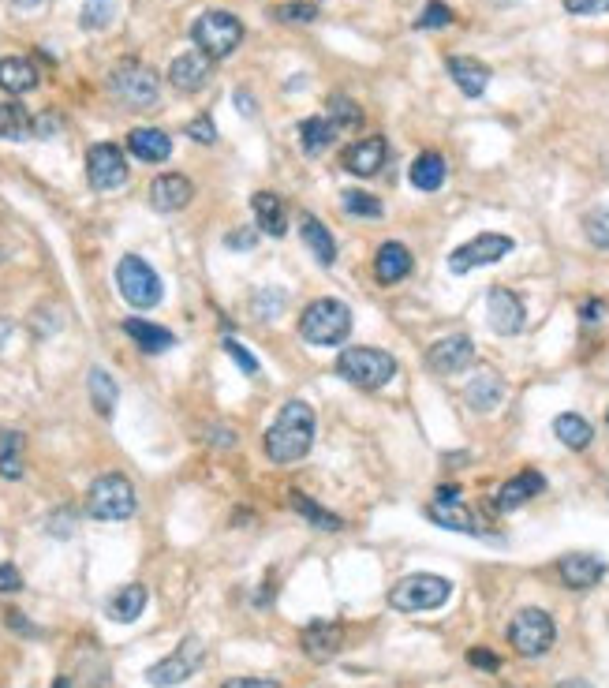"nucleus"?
I'll list each match as a JSON object with an SVG mask.
<instances>
[{"label":"nucleus","instance_id":"obj_1","mask_svg":"<svg viewBox=\"0 0 609 688\" xmlns=\"http://www.w3.org/2000/svg\"><path fill=\"white\" fill-rule=\"evenodd\" d=\"M314 408L307 401H288L266 430V457L273 464H296L314 445Z\"/></svg>","mask_w":609,"mask_h":688},{"label":"nucleus","instance_id":"obj_2","mask_svg":"<svg viewBox=\"0 0 609 688\" xmlns=\"http://www.w3.org/2000/svg\"><path fill=\"white\" fill-rule=\"evenodd\" d=\"M352 326V307L344 300H333V296L307 303V311L299 315V337L307 344H318V348H340L348 341Z\"/></svg>","mask_w":609,"mask_h":688},{"label":"nucleus","instance_id":"obj_3","mask_svg":"<svg viewBox=\"0 0 609 688\" xmlns=\"http://www.w3.org/2000/svg\"><path fill=\"white\" fill-rule=\"evenodd\" d=\"M139 509V498H135V487H131L128 475L120 472H109V475H98L90 490H86V513L94 520H131Z\"/></svg>","mask_w":609,"mask_h":688},{"label":"nucleus","instance_id":"obj_4","mask_svg":"<svg viewBox=\"0 0 609 688\" xmlns=\"http://www.w3.org/2000/svg\"><path fill=\"white\" fill-rule=\"evenodd\" d=\"M337 374L359 389H382L397 374V359L385 348H340Z\"/></svg>","mask_w":609,"mask_h":688},{"label":"nucleus","instance_id":"obj_5","mask_svg":"<svg viewBox=\"0 0 609 688\" xmlns=\"http://www.w3.org/2000/svg\"><path fill=\"white\" fill-rule=\"evenodd\" d=\"M453 595V584L445 576H434V573H411L404 580L393 584L389 591V606L397 614H423V610H438L445 606Z\"/></svg>","mask_w":609,"mask_h":688},{"label":"nucleus","instance_id":"obj_6","mask_svg":"<svg viewBox=\"0 0 609 688\" xmlns=\"http://www.w3.org/2000/svg\"><path fill=\"white\" fill-rule=\"evenodd\" d=\"M191 42H195V49H202L206 57L225 60V57H232V53L240 49L243 23L232 12H221V8L202 12L199 19L191 23Z\"/></svg>","mask_w":609,"mask_h":688},{"label":"nucleus","instance_id":"obj_7","mask_svg":"<svg viewBox=\"0 0 609 688\" xmlns=\"http://www.w3.org/2000/svg\"><path fill=\"white\" fill-rule=\"evenodd\" d=\"M509 644L516 655L524 659H542L553 644H557V625L553 617L539 606H524L520 614L509 621Z\"/></svg>","mask_w":609,"mask_h":688},{"label":"nucleus","instance_id":"obj_8","mask_svg":"<svg viewBox=\"0 0 609 688\" xmlns=\"http://www.w3.org/2000/svg\"><path fill=\"white\" fill-rule=\"evenodd\" d=\"M116 288H120V296H124L131 307H139V311L157 307L161 296H165L161 277H157L154 266L139 255H124L116 262Z\"/></svg>","mask_w":609,"mask_h":688},{"label":"nucleus","instance_id":"obj_9","mask_svg":"<svg viewBox=\"0 0 609 688\" xmlns=\"http://www.w3.org/2000/svg\"><path fill=\"white\" fill-rule=\"evenodd\" d=\"M113 94L128 109H154L157 105V94H161V83H157V72L146 68L139 60H124L113 68Z\"/></svg>","mask_w":609,"mask_h":688},{"label":"nucleus","instance_id":"obj_10","mask_svg":"<svg viewBox=\"0 0 609 688\" xmlns=\"http://www.w3.org/2000/svg\"><path fill=\"white\" fill-rule=\"evenodd\" d=\"M202 659H206V647H202L199 636H184V640H180V647L172 651L169 659L154 662V666L146 670V681H150L154 688L184 685L191 674H199Z\"/></svg>","mask_w":609,"mask_h":688},{"label":"nucleus","instance_id":"obj_11","mask_svg":"<svg viewBox=\"0 0 609 688\" xmlns=\"http://www.w3.org/2000/svg\"><path fill=\"white\" fill-rule=\"evenodd\" d=\"M512 247H516V240L505 236V232H479L475 240L460 244L453 255H449V270L471 273V270H482V266H494V262H501L505 255H512Z\"/></svg>","mask_w":609,"mask_h":688},{"label":"nucleus","instance_id":"obj_12","mask_svg":"<svg viewBox=\"0 0 609 688\" xmlns=\"http://www.w3.org/2000/svg\"><path fill=\"white\" fill-rule=\"evenodd\" d=\"M86 180L94 191H116L128 184V158L113 143H94L86 150Z\"/></svg>","mask_w":609,"mask_h":688},{"label":"nucleus","instance_id":"obj_13","mask_svg":"<svg viewBox=\"0 0 609 688\" xmlns=\"http://www.w3.org/2000/svg\"><path fill=\"white\" fill-rule=\"evenodd\" d=\"M475 363V341L468 333H453V337H441L426 348V367L441 378H453V374L468 371Z\"/></svg>","mask_w":609,"mask_h":688},{"label":"nucleus","instance_id":"obj_14","mask_svg":"<svg viewBox=\"0 0 609 688\" xmlns=\"http://www.w3.org/2000/svg\"><path fill=\"white\" fill-rule=\"evenodd\" d=\"M486 322L497 337H516L527 326V307L512 288H490L486 296Z\"/></svg>","mask_w":609,"mask_h":688},{"label":"nucleus","instance_id":"obj_15","mask_svg":"<svg viewBox=\"0 0 609 688\" xmlns=\"http://www.w3.org/2000/svg\"><path fill=\"white\" fill-rule=\"evenodd\" d=\"M213 79V57H206L202 49H187L169 64V83L180 94H199L202 86Z\"/></svg>","mask_w":609,"mask_h":688},{"label":"nucleus","instance_id":"obj_16","mask_svg":"<svg viewBox=\"0 0 609 688\" xmlns=\"http://www.w3.org/2000/svg\"><path fill=\"white\" fill-rule=\"evenodd\" d=\"M389 158V146H385L382 135H370L363 143H352L344 154H340V169L352 172V176H378Z\"/></svg>","mask_w":609,"mask_h":688},{"label":"nucleus","instance_id":"obj_17","mask_svg":"<svg viewBox=\"0 0 609 688\" xmlns=\"http://www.w3.org/2000/svg\"><path fill=\"white\" fill-rule=\"evenodd\" d=\"M191 195H195V184L187 176H180V172H161L154 184H150V206H154L157 214L184 210L187 202H191Z\"/></svg>","mask_w":609,"mask_h":688},{"label":"nucleus","instance_id":"obj_18","mask_svg":"<svg viewBox=\"0 0 609 688\" xmlns=\"http://www.w3.org/2000/svg\"><path fill=\"white\" fill-rule=\"evenodd\" d=\"M542 490H546V475H542V472H520V475H512L509 483H501V487H497L494 509H497V513H512V509L527 505L531 498H539Z\"/></svg>","mask_w":609,"mask_h":688},{"label":"nucleus","instance_id":"obj_19","mask_svg":"<svg viewBox=\"0 0 609 688\" xmlns=\"http://www.w3.org/2000/svg\"><path fill=\"white\" fill-rule=\"evenodd\" d=\"M557 573L565 580V588L587 591L606 576V561L595 558V554H565V558L557 561Z\"/></svg>","mask_w":609,"mask_h":688},{"label":"nucleus","instance_id":"obj_20","mask_svg":"<svg viewBox=\"0 0 609 688\" xmlns=\"http://www.w3.org/2000/svg\"><path fill=\"white\" fill-rule=\"evenodd\" d=\"M299 644L307 651V659L329 662L340 651V644H344V629H340L337 621H311L303 629V636H299Z\"/></svg>","mask_w":609,"mask_h":688},{"label":"nucleus","instance_id":"obj_21","mask_svg":"<svg viewBox=\"0 0 609 688\" xmlns=\"http://www.w3.org/2000/svg\"><path fill=\"white\" fill-rule=\"evenodd\" d=\"M464 401L471 412H494L497 404L505 401V378L497 371H479L464 389Z\"/></svg>","mask_w":609,"mask_h":688},{"label":"nucleus","instance_id":"obj_22","mask_svg":"<svg viewBox=\"0 0 609 688\" xmlns=\"http://www.w3.org/2000/svg\"><path fill=\"white\" fill-rule=\"evenodd\" d=\"M411 266H415V258H411V251L404 244H397V240H389V244L378 247V255H374V277L382 281V285H397V281H404L411 273Z\"/></svg>","mask_w":609,"mask_h":688},{"label":"nucleus","instance_id":"obj_23","mask_svg":"<svg viewBox=\"0 0 609 688\" xmlns=\"http://www.w3.org/2000/svg\"><path fill=\"white\" fill-rule=\"evenodd\" d=\"M251 210H255L258 232H266V236H284L288 232V210H284V199L277 191H255Z\"/></svg>","mask_w":609,"mask_h":688},{"label":"nucleus","instance_id":"obj_24","mask_svg":"<svg viewBox=\"0 0 609 688\" xmlns=\"http://www.w3.org/2000/svg\"><path fill=\"white\" fill-rule=\"evenodd\" d=\"M449 75H453V83L460 86V94H468V98H482L486 94V86H490V68L482 64V60L475 57H449Z\"/></svg>","mask_w":609,"mask_h":688},{"label":"nucleus","instance_id":"obj_25","mask_svg":"<svg viewBox=\"0 0 609 688\" xmlns=\"http://www.w3.org/2000/svg\"><path fill=\"white\" fill-rule=\"evenodd\" d=\"M340 128L329 120V116H307L303 124H299V146H303V154L307 158H322L329 146L337 143Z\"/></svg>","mask_w":609,"mask_h":688},{"label":"nucleus","instance_id":"obj_26","mask_svg":"<svg viewBox=\"0 0 609 688\" xmlns=\"http://www.w3.org/2000/svg\"><path fill=\"white\" fill-rule=\"evenodd\" d=\"M128 150L139 161L157 165V161L172 158V139L161 128H135V131H128Z\"/></svg>","mask_w":609,"mask_h":688},{"label":"nucleus","instance_id":"obj_27","mask_svg":"<svg viewBox=\"0 0 609 688\" xmlns=\"http://www.w3.org/2000/svg\"><path fill=\"white\" fill-rule=\"evenodd\" d=\"M426 513H430V520H434L438 528L464 531V535H482V524L475 520V513H471L460 498H456V502H438V498H434V505H430Z\"/></svg>","mask_w":609,"mask_h":688},{"label":"nucleus","instance_id":"obj_28","mask_svg":"<svg viewBox=\"0 0 609 688\" xmlns=\"http://www.w3.org/2000/svg\"><path fill=\"white\" fill-rule=\"evenodd\" d=\"M408 180H411V187H415V191H441V187H445V180H449V165H445V158H441V154L426 150V154H419V158L411 161Z\"/></svg>","mask_w":609,"mask_h":688},{"label":"nucleus","instance_id":"obj_29","mask_svg":"<svg viewBox=\"0 0 609 688\" xmlns=\"http://www.w3.org/2000/svg\"><path fill=\"white\" fill-rule=\"evenodd\" d=\"M124 333L139 344L142 352H150V356L176 348V337H172L165 326H154V322H146V318H128V322H124Z\"/></svg>","mask_w":609,"mask_h":688},{"label":"nucleus","instance_id":"obj_30","mask_svg":"<svg viewBox=\"0 0 609 688\" xmlns=\"http://www.w3.org/2000/svg\"><path fill=\"white\" fill-rule=\"evenodd\" d=\"M146 588L142 584H128V588H120L109 599V606H105V614H109V621H116V625H131V621H139L142 610H146Z\"/></svg>","mask_w":609,"mask_h":688},{"label":"nucleus","instance_id":"obj_31","mask_svg":"<svg viewBox=\"0 0 609 688\" xmlns=\"http://www.w3.org/2000/svg\"><path fill=\"white\" fill-rule=\"evenodd\" d=\"M553 434H557V442L568 445L572 453H583L587 445L595 442V427H591L580 412H561V416L553 419Z\"/></svg>","mask_w":609,"mask_h":688},{"label":"nucleus","instance_id":"obj_32","mask_svg":"<svg viewBox=\"0 0 609 688\" xmlns=\"http://www.w3.org/2000/svg\"><path fill=\"white\" fill-rule=\"evenodd\" d=\"M34 86H38V68L27 57L0 60V90H8V94H30Z\"/></svg>","mask_w":609,"mask_h":688},{"label":"nucleus","instance_id":"obj_33","mask_svg":"<svg viewBox=\"0 0 609 688\" xmlns=\"http://www.w3.org/2000/svg\"><path fill=\"white\" fill-rule=\"evenodd\" d=\"M299 232H303V244H307V251H311L322 266H333L337 262V240L329 236V229L318 221V217H303V225H299Z\"/></svg>","mask_w":609,"mask_h":688},{"label":"nucleus","instance_id":"obj_34","mask_svg":"<svg viewBox=\"0 0 609 688\" xmlns=\"http://www.w3.org/2000/svg\"><path fill=\"white\" fill-rule=\"evenodd\" d=\"M86 389H90V404H94V412L98 416H113L116 412V401H120V389H116L113 374L101 371V367H94L90 371V378H86Z\"/></svg>","mask_w":609,"mask_h":688},{"label":"nucleus","instance_id":"obj_35","mask_svg":"<svg viewBox=\"0 0 609 688\" xmlns=\"http://www.w3.org/2000/svg\"><path fill=\"white\" fill-rule=\"evenodd\" d=\"M0 475L4 479L23 475V434L19 430H0Z\"/></svg>","mask_w":609,"mask_h":688},{"label":"nucleus","instance_id":"obj_36","mask_svg":"<svg viewBox=\"0 0 609 688\" xmlns=\"http://www.w3.org/2000/svg\"><path fill=\"white\" fill-rule=\"evenodd\" d=\"M288 505H292L299 516H307L314 528H322V531H340V528H344V520H340L337 513H329V509H322V505H314L311 498L303 494V490H292Z\"/></svg>","mask_w":609,"mask_h":688},{"label":"nucleus","instance_id":"obj_37","mask_svg":"<svg viewBox=\"0 0 609 688\" xmlns=\"http://www.w3.org/2000/svg\"><path fill=\"white\" fill-rule=\"evenodd\" d=\"M30 131H34V120L27 116V109L15 101H0V139H27Z\"/></svg>","mask_w":609,"mask_h":688},{"label":"nucleus","instance_id":"obj_38","mask_svg":"<svg viewBox=\"0 0 609 688\" xmlns=\"http://www.w3.org/2000/svg\"><path fill=\"white\" fill-rule=\"evenodd\" d=\"M340 210L352 217H382L385 206L378 195H370V191H359V187H352V191H344L340 195Z\"/></svg>","mask_w":609,"mask_h":688},{"label":"nucleus","instance_id":"obj_39","mask_svg":"<svg viewBox=\"0 0 609 688\" xmlns=\"http://www.w3.org/2000/svg\"><path fill=\"white\" fill-rule=\"evenodd\" d=\"M326 116L337 124L340 131H355L359 124H363V109H359L348 94H329V113Z\"/></svg>","mask_w":609,"mask_h":688},{"label":"nucleus","instance_id":"obj_40","mask_svg":"<svg viewBox=\"0 0 609 688\" xmlns=\"http://www.w3.org/2000/svg\"><path fill=\"white\" fill-rule=\"evenodd\" d=\"M116 12H120V4H116V0H86L83 12H79V23H83L86 30H109L113 27Z\"/></svg>","mask_w":609,"mask_h":688},{"label":"nucleus","instance_id":"obj_41","mask_svg":"<svg viewBox=\"0 0 609 688\" xmlns=\"http://www.w3.org/2000/svg\"><path fill=\"white\" fill-rule=\"evenodd\" d=\"M277 23H314L318 19V4L314 0H292V4H277L273 8Z\"/></svg>","mask_w":609,"mask_h":688},{"label":"nucleus","instance_id":"obj_42","mask_svg":"<svg viewBox=\"0 0 609 688\" xmlns=\"http://www.w3.org/2000/svg\"><path fill=\"white\" fill-rule=\"evenodd\" d=\"M583 232H587V240L595 247L609 251V206H598V210L583 217Z\"/></svg>","mask_w":609,"mask_h":688},{"label":"nucleus","instance_id":"obj_43","mask_svg":"<svg viewBox=\"0 0 609 688\" xmlns=\"http://www.w3.org/2000/svg\"><path fill=\"white\" fill-rule=\"evenodd\" d=\"M456 15H453V8L445 4V0H430L423 8V15L415 19V30H441V27H449L453 23Z\"/></svg>","mask_w":609,"mask_h":688},{"label":"nucleus","instance_id":"obj_44","mask_svg":"<svg viewBox=\"0 0 609 688\" xmlns=\"http://www.w3.org/2000/svg\"><path fill=\"white\" fill-rule=\"evenodd\" d=\"M284 303H288V292H284V288H258L255 315L266 318V322H273V318L284 311Z\"/></svg>","mask_w":609,"mask_h":688},{"label":"nucleus","instance_id":"obj_45","mask_svg":"<svg viewBox=\"0 0 609 688\" xmlns=\"http://www.w3.org/2000/svg\"><path fill=\"white\" fill-rule=\"evenodd\" d=\"M221 348H225L228 356L240 363V371H243V374H258V359L251 356V352H247V348H243V344L236 341V337H225V341H221Z\"/></svg>","mask_w":609,"mask_h":688},{"label":"nucleus","instance_id":"obj_46","mask_svg":"<svg viewBox=\"0 0 609 688\" xmlns=\"http://www.w3.org/2000/svg\"><path fill=\"white\" fill-rule=\"evenodd\" d=\"M49 535H57V539H68V535H75V509H57V513L49 516Z\"/></svg>","mask_w":609,"mask_h":688},{"label":"nucleus","instance_id":"obj_47","mask_svg":"<svg viewBox=\"0 0 609 688\" xmlns=\"http://www.w3.org/2000/svg\"><path fill=\"white\" fill-rule=\"evenodd\" d=\"M255 244H258V225H255V229H251V225H243V229L228 232V236H225L228 251H251Z\"/></svg>","mask_w":609,"mask_h":688},{"label":"nucleus","instance_id":"obj_48","mask_svg":"<svg viewBox=\"0 0 609 688\" xmlns=\"http://www.w3.org/2000/svg\"><path fill=\"white\" fill-rule=\"evenodd\" d=\"M187 135H191L195 143H202V146L217 143V128H213L210 116H199V120H191V124H187Z\"/></svg>","mask_w":609,"mask_h":688},{"label":"nucleus","instance_id":"obj_49","mask_svg":"<svg viewBox=\"0 0 609 688\" xmlns=\"http://www.w3.org/2000/svg\"><path fill=\"white\" fill-rule=\"evenodd\" d=\"M568 15H602L609 12V0H561Z\"/></svg>","mask_w":609,"mask_h":688},{"label":"nucleus","instance_id":"obj_50","mask_svg":"<svg viewBox=\"0 0 609 688\" xmlns=\"http://www.w3.org/2000/svg\"><path fill=\"white\" fill-rule=\"evenodd\" d=\"M23 588V573L15 569L12 561H4L0 565V595H12V591H19Z\"/></svg>","mask_w":609,"mask_h":688},{"label":"nucleus","instance_id":"obj_51","mask_svg":"<svg viewBox=\"0 0 609 688\" xmlns=\"http://www.w3.org/2000/svg\"><path fill=\"white\" fill-rule=\"evenodd\" d=\"M468 662L471 666H479V670H486V674H497V670H501V659H497L494 651H486V647L468 651Z\"/></svg>","mask_w":609,"mask_h":688},{"label":"nucleus","instance_id":"obj_52","mask_svg":"<svg viewBox=\"0 0 609 688\" xmlns=\"http://www.w3.org/2000/svg\"><path fill=\"white\" fill-rule=\"evenodd\" d=\"M221 688H281L273 677H232V681H225Z\"/></svg>","mask_w":609,"mask_h":688},{"label":"nucleus","instance_id":"obj_53","mask_svg":"<svg viewBox=\"0 0 609 688\" xmlns=\"http://www.w3.org/2000/svg\"><path fill=\"white\" fill-rule=\"evenodd\" d=\"M602 315H606V303L602 300H587L580 307V318L587 322V326H595V322H602Z\"/></svg>","mask_w":609,"mask_h":688},{"label":"nucleus","instance_id":"obj_54","mask_svg":"<svg viewBox=\"0 0 609 688\" xmlns=\"http://www.w3.org/2000/svg\"><path fill=\"white\" fill-rule=\"evenodd\" d=\"M60 128V120L57 116H38V120H34V135H38V139H53V131Z\"/></svg>","mask_w":609,"mask_h":688},{"label":"nucleus","instance_id":"obj_55","mask_svg":"<svg viewBox=\"0 0 609 688\" xmlns=\"http://www.w3.org/2000/svg\"><path fill=\"white\" fill-rule=\"evenodd\" d=\"M8 629H15V632H27V636H38V629H34V625H30L27 617L19 614V610H12V614H8Z\"/></svg>","mask_w":609,"mask_h":688},{"label":"nucleus","instance_id":"obj_56","mask_svg":"<svg viewBox=\"0 0 609 688\" xmlns=\"http://www.w3.org/2000/svg\"><path fill=\"white\" fill-rule=\"evenodd\" d=\"M236 101H240V113L243 116H255V101H251V94H247V90H236Z\"/></svg>","mask_w":609,"mask_h":688},{"label":"nucleus","instance_id":"obj_57","mask_svg":"<svg viewBox=\"0 0 609 688\" xmlns=\"http://www.w3.org/2000/svg\"><path fill=\"white\" fill-rule=\"evenodd\" d=\"M557 688H591L587 681H580V677H572V681H561Z\"/></svg>","mask_w":609,"mask_h":688},{"label":"nucleus","instance_id":"obj_58","mask_svg":"<svg viewBox=\"0 0 609 688\" xmlns=\"http://www.w3.org/2000/svg\"><path fill=\"white\" fill-rule=\"evenodd\" d=\"M53 688H71V681H68V677H57V681H53Z\"/></svg>","mask_w":609,"mask_h":688},{"label":"nucleus","instance_id":"obj_59","mask_svg":"<svg viewBox=\"0 0 609 688\" xmlns=\"http://www.w3.org/2000/svg\"><path fill=\"white\" fill-rule=\"evenodd\" d=\"M42 0H19V8H38Z\"/></svg>","mask_w":609,"mask_h":688},{"label":"nucleus","instance_id":"obj_60","mask_svg":"<svg viewBox=\"0 0 609 688\" xmlns=\"http://www.w3.org/2000/svg\"><path fill=\"white\" fill-rule=\"evenodd\" d=\"M606 423H609V412H606Z\"/></svg>","mask_w":609,"mask_h":688}]
</instances>
